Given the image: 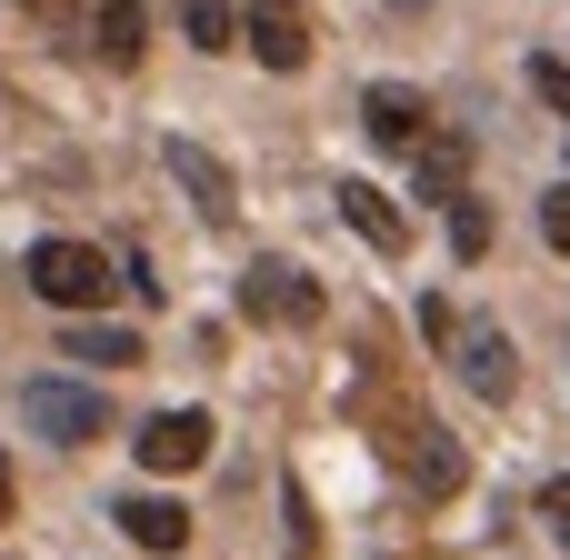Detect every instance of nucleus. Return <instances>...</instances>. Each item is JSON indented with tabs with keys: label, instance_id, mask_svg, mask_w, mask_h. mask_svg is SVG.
Here are the masks:
<instances>
[{
	"label": "nucleus",
	"instance_id": "f257e3e1",
	"mask_svg": "<svg viewBox=\"0 0 570 560\" xmlns=\"http://www.w3.org/2000/svg\"><path fill=\"white\" fill-rule=\"evenodd\" d=\"M30 291L50 311H100L110 301V250H90V240H30Z\"/></svg>",
	"mask_w": 570,
	"mask_h": 560
},
{
	"label": "nucleus",
	"instance_id": "f03ea898",
	"mask_svg": "<svg viewBox=\"0 0 570 560\" xmlns=\"http://www.w3.org/2000/svg\"><path fill=\"white\" fill-rule=\"evenodd\" d=\"M240 311L271 321V331H311L331 301H321V281H311L301 261H250V271H240Z\"/></svg>",
	"mask_w": 570,
	"mask_h": 560
},
{
	"label": "nucleus",
	"instance_id": "7ed1b4c3",
	"mask_svg": "<svg viewBox=\"0 0 570 560\" xmlns=\"http://www.w3.org/2000/svg\"><path fill=\"white\" fill-rule=\"evenodd\" d=\"M20 421L40 431V441H60V451H80V441H100V391H80V381H30L20 391Z\"/></svg>",
	"mask_w": 570,
	"mask_h": 560
},
{
	"label": "nucleus",
	"instance_id": "20e7f679",
	"mask_svg": "<svg viewBox=\"0 0 570 560\" xmlns=\"http://www.w3.org/2000/svg\"><path fill=\"white\" fill-rule=\"evenodd\" d=\"M441 351L461 361V381H471L481 401H511V391H521V351H511V341H501L491 321H471V331L451 321V341H441Z\"/></svg>",
	"mask_w": 570,
	"mask_h": 560
},
{
	"label": "nucleus",
	"instance_id": "39448f33",
	"mask_svg": "<svg viewBox=\"0 0 570 560\" xmlns=\"http://www.w3.org/2000/svg\"><path fill=\"white\" fill-rule=\"evenodd\" d=\"M240 50H250L261 70H301V60H311V20H301V0H250V10H240Z\"/></svg>",
	"mask_w": 570,
	"mask_h": 560
},
{
	"label": "nucleus",
	"instance_id": "423d86ee",
	"mask_svg": "<svg viewBox=\"0 0 570 560\" xmlns=\"http://www.w3.org/2000/svg\"><path fill=\"white\" fill-rule=\"evenodd\" d=\"M401 160H411V200H461V180H471V140L461 130H421Z\"/></svg>",
	"mask_w": 570,
	"mask_h": 560
},
{
	"label": "nucleus",
	"instance_id": "0eeeda50",
	"mask_svg": "<svg viewBox=\"0 0 570 560\" xmlns=\"http://www.w3.org/2000/svg\"><path fill=\"white\" fill-rule=\"evenodd\" d=\"M160 160H170V180H180V190H190V210H200V220H210V230H220V220H230V210H240V180H230V170H220V160H210V150H200V140H170V150H160Z\"/></svg>",
	"mask_w": 570,
	"mask_h": 560
},
{
	"label": "nucleus",
	"instance_id": "6e6552de",
	"mask_svg": "<svg viewBox=\"0 0 570 560\" xmlns=\"http://www.w3.org/2000/svg\"><path fill=\"white\" fill-rule=\"evenodd\" d=\"M210 461V411H160L140 431V471H200Z\"/></svg>",
	"mask_w": 570,
	"mask_h": 560
},
{
	"label": "nucleus",
	"instance_id": "1a4fd4ad",
	"mask_svg": "<svg viewBox=\"0 0 570 560\" xmlns=\"http://www.w3.org/2000/svg\"><path fill=\"white\" fill-rule=\"evenodd\" d=\"M90 50H100L110 70H140V50H150V10H140V0H100V10H90Z\"/></svg>",
	"mask_w": 570,
	"mask_h": 560
},
{
	"label": "nucleus",
	"instance_id": "9d476101",
	"mask_svg": "<svg viewBox=\"0 0 570 560\" xmlns=\"http://www.w3.org/2000/svg\"><path fill=\"white\" fill-rule=\"evenodd\" d=\"M361 130H371L381 150H411V140L431 130V110H421V90H401V80H381V90L361 100Z\"/></svg>",
	"mask_w": 570,
	"mask_h": 560
},
{
	"label": "nucleus",
	"instance_id": "9b49d317",
	"mask_svg": "<svg viewBox=\"0 0 570 560\" xmlns=\"http://www.w3.org/2000/svg\"><path fill=\"white\" fill-rule=\"evenodd\" d=\"M341 220H351L371 250H391V261L411 250V220H401V210H391V190H371V180H341Z\"/></svg>",
	"mask_w": 570,
	"mask_h": 560
},
{
	"label": "nucleus",
	"instance_id": "f8f14e48",
	"mask_svg": "<svg viewBox=\"0 0 570 560\" xmlns=\"http://www.w3.org/2000/svg\"><path fill=\"white\" fill-rule=\"evenodd\" d=\"M110 521H120V531H130V541H140V551H190V511H180V501H160V491H140V501H120V511H110Z\"/></svg>",
	"mask_w": 570,
	"mask_h": 560
},
{
	"label": "nucleus",
	"instance_id": "ddd939ff",
	"mask_svg": "<svg viewBox=\"0 0 570 560\" xmlns=\"http://www.w3.org/2000/svg\"><path fill=\"white\" fill-rule=\"evenodd\" d=\"M461 481H471L461 441H451V431H411V491H421V501H451Z\"/></svg>",
	"mask_w": 570,
	"mask_h": 560
},
{
	"label": "nucleus",
	"instance_id": "4468645a",
	"mask_svg": "<svg viewBox=\"0 0 570 560\" xmlns=\"http://www.w3.org/2000/svg\"><path fill=\"white\" fill-rule=\"evenodd\" d=\"M70 361H90V371H130L140 361V331H120V321H70V341H60Z\"/></svg>",
	"mask_w": 570,
	"mask_h": 560
},
{
	"label": "nucleus",
	"instance_id": "2eb2a0df",
	"mask_svg": "<svg viewBox=\"0 0 570 560\" xmlns=\"http://www.w3.org/2000/svg\"><path fill=\"white\" fill-rule=\"evenodd\" d=\"M180 30H190V50H240V10L230 0H180Z\"/></svg>",
	"mask_w": 570,
	"mask_h": 560
},
{
	"label": "nucleus",
	"instance_id": "dca6fc26",
	"mask_svg": "<svg viewBox=\"0 0 570 560\" xmlns=\"http://www.w3.org/2000/svg\"><path fill=\"white\" fill-rule=\"evenodd\" d=\"M451 250H461V261H481V250H491V210H481L471 190L451 200Z\"/></svg>",
	"mask_w": 570,
	"mask_h": 560
},
{
	"label": "nucleus",
	"instance_id": "f3484780",
	"mask_svg": "<svg viewBox=\"0 0 570 560\" xmlns=\"http://www.w3.org/2000/svg\"><path fill=\"white\" fill-rule=\"evenodd\" d=\"M531 90H541V100L570 120V60H531Z\"/></svg>",
	"mask_w": 570,
	"mask_h": 560
},
{
	"label": "nucleus",
	"instance_id": "a211bd4d",
	"mask_svg": "<svg viewBox=\"0 0 570 560\" xmlns=\"http://www.w3.org/2000/svg\"><path fill=\"white\" fill-rule=\"evenodd\" d=\"M541 240H551V250H570V180L541 200Z\"/></svg>",
	"mask_w": 570,
	"mask_h": 560
},
{
	"label": "nucleus",
	"instance_id": "6ab92c4d",
	"mask_svg": "<svg viewBox=\"0 0 570 560\" xmlns=\"http://www.w3.org/2000/svg\"><path fill=\"white\" fill-rule=\"evenodd\" d=\"M541 521H551V541L570 551V481H551V491H541Z\"/></svg>",
	"mask_w": 570,
	"mask_h": 560
},
{
	"label": "nucleus",
	"instance_id": "aec40b11",
	"mask_svg": "<svg viewBox=\"0 0 570 560\" xmlns=\"http://www.w3.org/2000/svg\"><path fill=\"white\" fill-rule=\"evenodd\" d=\"M0 521H10V461H0Z\"/></svg>",
	"mask_w": 570,
	"mask_h": 560
},
{
	"label": "nucleus",
	"instance_id": "412c9836",
	"mask_svg": "<svg viewBox=\"0 0 570 560\" xmlns=\"http://www.w3.org/2000/svg\"><path fill=\"white\" fill-rule=\"evenodd\" d=\"M30 10H60V0H30Z\"/></svg>",
	"mask_w": 570,
	"mask_h": 560
},
{
	"label": "nucleus",
	"instance_id": "4be33fe9",
	"mask_svg": "<svg viewBox=\"0 0 570 560\" xmlns=\"http://www.w3.org/2000/svg\"><path fill=\"white\" fill-rule=\"evenodd\" d=\"M391 10H421V0H391Z\"/></svg>",
	"mask_w": 570,
	"mask_h": 560
}]
</instances>
